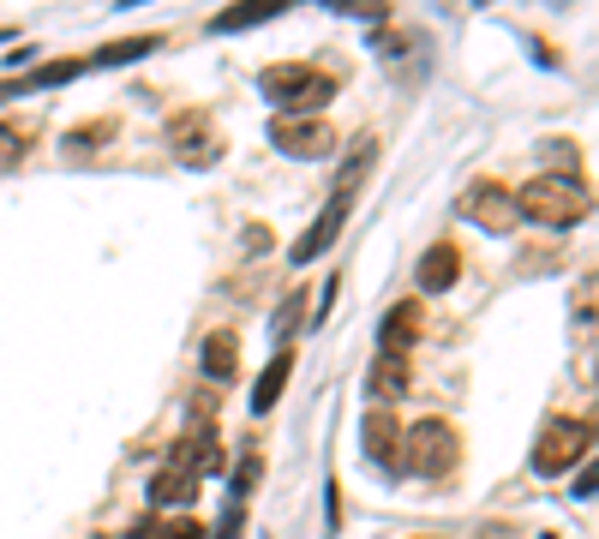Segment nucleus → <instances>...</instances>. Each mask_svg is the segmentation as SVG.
<instances>
[{
  "mask_svg": "<svg viewBox=\"0 0 599 539\" xmlns=\"http://www.w3.org/2000/svg\"><path fill=\"white\" fill-rule=\"evenodd\" d=\"M516 210L540 228H576V222H588L594 198H588V186L569 180V174H540L516 192Z\"/></svg>",
  "mask_w": 599,
  "mask_h": 539,
  "instance_id": "obj_1",
  "label": "nucleus"
},
{
  "mask_svg": "<svg viewBox=\"0 0 599 539\" xmlns=\"http://www.w3.org/2000/svg\"><path fill=\"white\" fill-rule=\"evenodd\" d=\"M258 90L276 102L283 114H318L330 96H336V79L318 67H300V60H283V67H264Z\"/></svg>",
  "mask_w": 599,
  "mask_h": 539,
  "instance_id": "obj_2",
  "label": "nucleus"
},
{
  "mask_svg": "<svg viewBox=\"0 0 599 539\" xmlns=\"http://www.w3.org/2000/svg\"><path fill=\"white\" fill-rule=\"evenodd\" d=\"M462 461V438H456L444 420H419L414 432H402V468L419 480H444V473Z\"/></svg>",
  "mask_w": 599,
  "mask_h": 539,
  "instance_id": "obj_3",
  "label": "nucleus"
},
{
  "mask_svg": "<svg viewBox=\"0 0 599 539\" xmlns=\"http://www.w3.org/2000/svg\"><path fill=\"white\" fill-rule=\"evenodd\" d=\"M270 145L288 150V157H300V162H324L330 150H336V133H330L324 114H276Z\"/></svg>",
  "mask_w": 599,
  "mask_h": 539,
  "instance_id": "obj_4",
  "label": "nucleus"
},
{
  "mask_svg": "<svg viewBox=\"0 0 599 539\" xmlns=\"http://www.w3.org/2000/svg\"><path fill=\"white\" fill-rule=\"evenodd\" d=\"M588 426L581 420H545V432H540V444H533V473H564V468H576L581 456H588Z\"/></svg>",
  "mask_w": 599,
  "mask_h": 539,
  "instance_id": "obj_5",
  "label": "nucleus"
},
{
  "mask_svg": "<svg viewBox=\"0 0 599 539\" xmlns=\"http://www.w3.org/2000/svg\"><path fill=\"white\" fill-rule=\"evenodd\" d=\"M456 204H462V216H468V222H480L486 234H509V228L521 222L516 192H509L504 180H474V186H468Z\"/></svg>",
  "mask_w": 599,
  "mask_h": 539,
  "instance_id": "obj_6",
  "label": "nucleus"
},
{
  "mask_svg": "<svg viewBox=\"0 0 599 539\" xmlns=\"http://www.w3.org/2000/svg\"><path fill=\"white\" fill-rule=\"evenodd\" d=\"M169 138H174V150H181L186 169H204V162L222 157V145H216V133H210V114H198V108L193 114H174Z\"/></svg>",
  "mask_w": 599,
  "mask_h": 539,
  "instance_id": "obj_7",
  "label": "nucleus"
},
{
  "mask_svg": "<svg viewBox=\"0 0 599 539\" xmlns=\"http://www.w3.org/2000/svg\"><path fill=\"white\" fill-rule=\"evenodd\" d=\"M174 468H186L193 480H198V473L222 468V438H216L210 420H193V426L181 432V444H174Z\"/></svg>",
  "mask_w": 599,
  "mask_h": 539,
  "instance_id": "obj_8",
  "label": "nucleus"
},
{
  "mask_svg": "<svg viewBox=\"0 0 599 539\" xmlns=\"http://www.w3.org/2000/svg\"><path fill=\"white\" fill-rule=\"evenodd\" d=\"M342 222H348V198H330V204H324V216H318V222L306 228L295 246H288V259H295V264H312L318 252H330V240L342 234Z\"/></svg>",
  "mask_w": 599,
  "mask_h": 539,
  "instance_id": "obj_9",
  "label": "nucleus"
},
{
  "mask_svg": "<svg viewBox=\"0 0 599 539\" xmlns=\"http://www.w3.org/2000/svg\"><path fill=\"white\" fill-rule=\"evenodd\" d=\"M360 438H366V456L378 461L384 473H402V426L378 408V414H366V426H360Z\"/></svg>",
  "mask_w": 599,
  "mask_h": 539,
  "instance_id": "obj_10",
  "label": "nucleus"
},
{
  "mask_svg": "<svg viewBox=\"0 0 599 539\" xmlns=\"http://www.w3.org/2000/svg\"><path fill=\"white\" fill-rule=\"evenodd\" d=\"M419 342V300H396L384 312V324H378V354H402Z\"/></svg>",
  "mask_w": 599,
  "mask_h": 539,
  "instance_id": "obj_11",
  "label": "nucleus"
},
{
  "mask_svg": "<svg viewBox=\"0 0 599 539\" xmlns=\"http://www.w3.org/2000/svg\"><path fill=\"white\" fill-rule=\"evenodd\" d=\"M456 276H462V252H456V240H438V246H426V259H419V270H414L419 294L456 288Z\"/></svg>",
  "mask_w": 599,
  "mask_h": 539,
  "instance_id": "obj_12",
  "label": "nucleus"
},
{
  "mask_svg": "<svg viewBox=\"0 0 599 539\" xmlns=\"http://www.w3.org/2000/svg\"><path fill=\"white\" fill-rule=\"evenodd\" d=\"M288 378H295V348H276L270 366L258 371V383H252V414H270L276 402H283Z\"/></svg>",
  "mask_w": 599,
  "mask_h": 539,
  "instance_id": "obj_13",
  "label": "nucleus"
},
{
  "mask_svg": "<svg viewBox=\"0 0 599 539\" xmlns=\"http://www.w3.org/2000/svg\"><path fill=\"white\" fill-rule=\"evenodd\" d=\"M407 383H414V366H407L402 354H378L372 371H366V390H372L378 402H402Z\"/></svg>",
  "mask_w": 599,
  "mask_h": 539,
  "instance_id": "obj_14",
  "label": "nucleus"
},
{
  "mask_svg": "<svg viewBox=\"0 0 599 539\" xmlns=\"http://www.w3.org/2000/svg\"><path fill=\"white\" fill-rule=\"evenodd\" d=\"M193 497H198V480L186 468H174V461H169V468L150 473V504H157V509H186Z\"/></svg>",
  "mask_w": 599,
  "mask_h": 539,
  "instance_id": "obj_15",
  "label": "nucleus"
},
{
  "mask_svg": "<svg viewBox=\"0 0 599 539\" xmlns=\"http://www.w3.org/2000/svg\"><path fill=\"white\" fill-rule=\"evenodd\" d=\"M204 378H216V383H228L234 378V366H240V342H234V330H210L204 336Z\"/></svg>",
  "mask_w": 599,
  "mask_h": 539,
  "instance_id": "obj_16",
  "label": "nucleus"
},
{
  "mask_svg": "<svg viewBox=\"0 0 599 539\" xmlns=\"http://www.w3.org/2000/svg\"><path fill=\"white\" fill-rule=\"evenodd\" d=\"M372 162H378V138H354V150L342 157V169H336V186H330V198H348V192L360 186L366 174H372Z\"/></svg>",
  "mask_w": 599,
  "mask_h": 539,
  "instance_id": "obj_17",
  "label": "nucleus"
},
{
  "mask_svg": "<svg viewBox=\"0 0 599 539\" xmlns=\"http://www.w3.org/2000/svg\"><path fill=\"white\" fill-rule=\"evenodd\" d=\"M283 7H258V0H246V7H234V12H216L210 19V36H228V31H246V24H264V19H276Z\"/></svg>",
  "mask_w": 599,
  "mask_h": 539,
  "instance_id": "obj_18",
  "label": "nucleus"
},
{
  "mask_svg": "<svg viewBox=\"0 0 599 539\" xmlns=\"http://www.w3.org/2000/svg\"><path fill=\"white\" fill-rule=\"evenodd\" d=\"M569 318H576V330H594L599 324V270L576 282V300H569Z\"/></svg>",
  "mask_w": 599,
  "mask_h": 539,
  "instance_id": "obj_19",
  "label": "nucleus"
},
{
  "mask_svg": "<svg viewBox=\"0 0 599 539\" xmlns=\"http://www.w3.org/2000/svg\"><path fill=\"white\" fill-rule=\"evenodd\" d=\"M300 318H306V288H288L283 306H276V318H270V330H276V342H283V348H288V336L300 330Z\"/></svg>",
  "mask_w": 599,
  "mask_h": 539,
  "instance_id": "obj_20",
  "label": "nucleus"
},
{
  "mask_svg": "<svg viewBox=\"0 0 599 539\" xmlns=\"http://www.w3.org/2000/svg\"><path fill=\"white\" fill-rule=\"evenodd\" d=\"M108 138H114V121H91V126H72L60 145H67V157H91V150L108 145Z\"/></svg>",
  "mask_w": 599,
  "mask_h": 539,
  "instance_id": "obj_21",
  "label": "nucleus"
},
{
  "mask_svg": "<svg viewBox=\"0 0 599 539\" xmlns=\"http://www.w3.org/2000/svg\"><path fill=\"white\" fill-rule=\"evenodd\" d=\"M150 48H157V36H126V43L96 48V67H120V60H138V55H150Z\"/></svg>",
  "mask_w": 599,
  "mask_h": 539,
  "instance_id": "obj_22",
  "label": "nucleus"
},
{
  "mask_svg": "<svg viewBox=\"0 0 599 539\" xmlns=\"http://www.w3.org/2000/svg\"><path fill=\"white\" fill-rule=\"evenodd\" d=\"M24 150H31V133H24V126H12V121H0V169H12Z\"/></svg>",
  "mask_w": 599,
  "mask_h": 539,
  "instance_id": "obj_23",
  "label": "nucleus"
},
{
  "mask_svg": "<svg viewBox=\"0 0 599 539\" xmlns=\"http://www.w3.org/2000/svg\"><path fill=\"white\" fill-rule=\"evenodd\" d=\"M258 473H264V456H258V449H246V461L234 468V497H246L252 485H258Z\"/></svg>",
  "mask_w": 599,
  "mask_h": 539,
  "instance_id": "obj_24",
  "label": "nucleus"
},
{
  "mask_svg": "<svg viewBox=\"0 0 599 539\" xmlns=\"http://www.w3.org/2000/svg\"><path fill=\"white\" fill-rule=\"evenodd\" d=\"M84 67H91V60H55V67H43L31 84H67V79H79Z\"/></svg>",
  "mask_w": 599,
  "mask_h": 539,
  "instance_id": "obj_25",
  "label": "nucleus"
},
{
  "mask_svg": "<svg viewBox=\"0 0 599 539\" xmlns=\"http://www.w3.org/2000/svg\"><path fill=\"white\" fill-rule=\"evenodd\" d=\"M336 12H360V19H390V0H330Z\"/></svg>",
  "mask_w": 599,
  "mask_h": 539,
  "instance_id": "obj_26",
  "label": "nucleus"
},
{
  "mask_svg": "<svg viewBox=\"0 0 599 539\" xmlns=\"http://www.w3.org/2000/svg\"><path fill=\"white\" fill-rule=\"evenodd\" d=\"M133 539H169V521H157V516L133 521Z\"/></svg>",
  "mask_w": 599,
  "mask_h": 539,
  "instance_id": "obj_27",
  "label": "nucleus"
},
{
  "mask_svg": "<svg viewBox=\"0 0 599 539\" xmlns=\"http://www.w3.org/2000/svg\"><path fill=\"white\" fill-rule=\"evenodd\" d=\"M336 294H342V276H330V282H324V300H318V312H312L318 324H324V318H330V306H336Z\"/></svg>",
  "mask_w": 599,
  "mask_h": 539,
  "instance_id": "obj_28",
  "label": "nucleus"
},
{
  "mask_svg": "<svg viewBox=\"0 0 599 539\" xmlns=\"http://www.w3.org/2000/svg\"><path fill=\"white\" fill-rule=\"evenodd\" d=\"M576 497H599V461H594V468H581V480H576Z\"/></svg>",
  "mask_w": 599,
  "mask_h": 539,
  "instance_id": "obj_29",
  "label": "nucleus"
},
{
  "mask_svg": "<svg viewBox=\"0 0 599 539\" xmlns=\"http://www.w3.org/2000/svg\"><path fill=\"white\" fill-rule=\"evenodd\" d=\"M246 252H270V228L252 222V228H246Z\"/></svg>",
  "mask_w": 599,
  "mask_h": 539,
  "instance_id": "obj_30",
  "label": "nucleus"
},
{
  "mask_svg": "<svg viewBox=\"0 0 599 539\" xmlns=\"http://www.w3.org/2000/svg\"><path fill=\"white\" fill-rule=\"evenodd\" d=\"M210 528H198V521H169V539H204Z\"/></svg>",
  "mask_w": 599,
  "mask_h": 539,
  "instance_id": "obj_31",
  "label": "nucleus"
},
{
  "mask_svg": "<svg viewBox=\"0 0 599 539\" xmlns=\"http://www.w3.org/2000/svg\"><path fill=\"white\" fill-rule=\"evenodd\" d=\"M474 539H521V534H516V528H498V521H492V528H480Z\"/></svg>",
  "mask_w": 599,
  "mask_h": 539,
  "instance_id": "obj_32",
  "label": "nucleus"
},
{
  "mask_svg": "<svg viewBox=\"0 0 599 539\" xmlns=\"http://www.w3.org/2000/svg\"><path fill=\"white\" fill-rule=\"evenodd\" d=\"M594 378H599V359H594Z\"/></svg>",
  "mask_w": 599,
  "mask_h": 539,
  "instance_id": "obj_33",
  "label": "nucleus"
}]
</instances>
